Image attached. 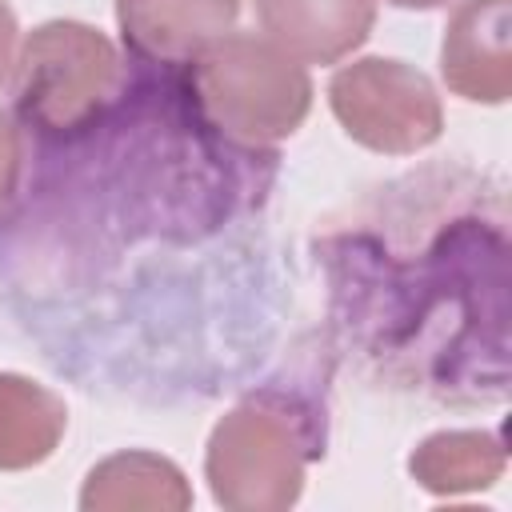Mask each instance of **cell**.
Masks as SVG:
<instances>
[{
  "mask_svg": "<svg viewBox=\"0 0 512 512\" xmlns=\"http://www.w3.org/2000/svg\"><path fill=\"white\" fill-rule=\"evenodd\" d=\"M512 0H460L444 24L440 76L468 104L512 96Z\"/></svg>",
  "mask_w": 512,
  "mask_h": 512,
  "instance_id": "cell-5",
  "label": "cell"
},
{
  "mask_svg": "<svg viewBox=\"0 0 512 512\" xmlns=\"http://www.w3.org/2000/svg\"><path fill=\"white\" fill-rule=\"evenodd\" d=\"M328 108L348 140L384 156H412L440 140L444 104L436 84L392 56H360L328 80Z\"/></svg>",
  "mask_w": 512,
  "mask_h": 512,
  "instance_id": "cell-4",
  "label": "cell"
},
{
  "mask_svg": "<svg viewBox=\"0 0 512 512\" xmlns=\"http://www.w3.org/2000/svg\"><path fill=\"white\" fill-rule=\"evenodd\" d=\"M240 0H116L124 44L156 64H188L232 32Z\"/></svg>",
  "mask_w": 512,
  "mask_h": 512,
  "instance_id": "cell-6",
  "label": "cell"
},
{
  "mask_svg": "<svg viewBox=\"0 0 512 512\" xmlns=\"http://www.w3.org/2000/svg\"><path fill=\"white\" fill-rule=\"evenodd\" d=\"M260 32L300 64H340L376 24V0H256Z\"/></svg>",
  "mask_w": 512,
  "mask_h": 512,
  "instance_id": "cell-7",
  "label": "cell"
},
{
  "mask_svg": "<svg viewBox=\"0 0 512 512\" xmlns=\"http://www.w3.org/2000/svg\"><path fill=\"white\" fill-rule=\"evenodd\" d=\"M68 428L64 400L32 376L0 372V472L44 464Z\"/></svg>",
  "mask_w": 512,
  "mask_h": 512,
  "instance_id": "cell-9",
  "label": "cell"
},
{
  "mask_svg": "<svg viewBox=\"0 0 512 512\" xmlns=\"http://www.w3.org/2000/svg\"><path fill=\"white\" fill-rule=\"evenodd\" d=\"M192 96L224 140L268 148L308 120L312 76L268 36L224 32L192 60Z\"/></svg>",
  "mask_w": 512,
  "mask_h": 512,
  "instance_id": "cell-1",
  "label": "cell"
},
{
  "mask_svg": "<svg viewBox=\"0 0 512 512\" xmlns=\"http://www.w3.org/2000/svg\"><path fill=\"white\" fill-rule=\"evenodd\" d=\"M120 88L116 44L84 20H48L20 40L12 60L16 116L44 136L84 132Z\"/></svg>",
  "mask_w": 512,
  "mask_h": 512,
  "instance_id": "cell-2",
  "label": "cell"
},
{
  "mask_svg": "<svg viewBox=\"0 0 512 512\" xmlns=\"http://www.w3.org/2000/svg\"><path fill=\"white\" fill-rule=\"evenodd\" d=\"M16 40H20L16 12L8 8V0H0V80L12 72V60H16Z\"/></svg>",
  "mask_w": 512,
  "mask_h": 512,
  "instance_id": "cell-12",
  "label": "cell"
},
{
  "mask_svg": "<svg viewBox=\"0 0 512 512\" xmlns=\"http://www.w3.org/2000/svg\"><path fill=\"white\" fill-rule=\"evenodd\" d=\"M504 440L500 432H432L424 436L412 456L408 472L412 480L432 496H468L484 492L504 476Z\"/></svg>",
  "mask_w": 512,
  "mask_h": 512,
  "instance_id": "cell-10",
  "label": "cell"
},
{
  "mask_svg": "<svg viewBox=\"0 0 512 512\" xmlns=\"http://www.w3.org/2000/svg\"><path fill=\"white\" fill-rule=\"evenodd\" d=\"M304 420L280 396H248L224 412L204 448V480L228 512H284L304 492Z\"/></svg>",
  "mask_w": 512,
  "mask_h": 512,
  "instance_id": "cell-3",
  "label": "cell"
},
{
  "mask_svg": "<svg viewBox=\"0 0 512 512\" xmlns=\"http://www.w3.org/2000/svg\"><path fill=\"white\" fill-rule=\"evenodd\" d=\"M20 160H24V140L12 120V112L0 104V212L12 204L16 184H20Z\"/></svg>",
  "mask_w": 512,
  "mask_h": 512,
  "instance_id": "cell-11",
  "label": "cell"
},
{
  "mask_svg": "<svg viewBox=\"0 0 512 512\" xmlns=\"http://www.w3.org/2000/svg\"><path fill=\"white\" fill-rule=\"evenodd\" d=\"M392 8H444L448 0H388Z\"/></svg>",
  "mask_w": 512,
  "mask_h": 512,
  "instance_id": "cell-13",
  "label": "cell"
},
{
  "mask_svg": "<svg viewBox=\"0 0 512 512\" xmlns=\"http://www.w3.org/2000/svg\"><path fill=\"white\" fill-rule=\"evenodd\" d=\"M84 512H184L192 508V484L188 476L156 452H116L100 460L80 488Z\"/></svg>",
  "mask_w": 512,
  "mask_h": 512,
  "instance_id": "cell-8",
  "label": "cell"
}]
</instances>
